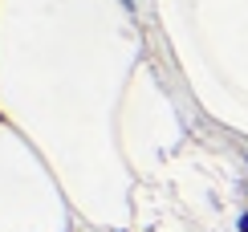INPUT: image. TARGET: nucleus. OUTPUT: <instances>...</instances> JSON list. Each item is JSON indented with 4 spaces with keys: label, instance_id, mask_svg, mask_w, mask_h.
Wrapping results in <instances>:
<instances>
[{
    "label": "nucleus",
    "instance_id": "nucleus-1",
    "mask_svg": "<svg viewBox=\"0 0 248 232\" xmlns=\"http://www.w3.org/2000/svg\"><path fill=\"white\" fill-rule=\"evenodd\" d=\"M236 232H248V212H240V220H236Z\"/></svg>",
    "mask_w": 248,
    "mask_h": 232
},
{
    "label": "nucleus",
    "instance_id": "nucleus-2",
    "mask_svg": "<svg viewBox=\"0 0 248 232\" xmlns=\"http://www.w3.org/2000/svg\"><path fill=\"white\" fill-rule=\"evenodd\" d=\"M0 122H4V114H0Z\"/></svg>",
    "mask_w": 248,
    "mask_h": 232
},
{
    "label": "nucleus",
    "instance_id": "nucleus-3",
    "mask_svg": "<svg viewBox=\"0 0 248 232\" xmlns=\"http://www.w3.org/2000/svg\"><path fill=\"white\" fill-rule=\"evenodd\" d=\"M244 192H248V183H244Z\"/></svg>",
    "mask_w": 248,
    "mask_h": 232
}]
</instances>
